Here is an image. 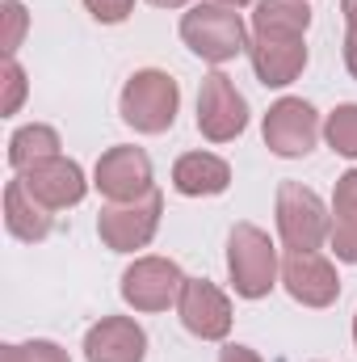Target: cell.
Masks as SVG:
<instances>
[{"mask_svg": "<svg viewBox=\"0 0 357 362\" xmlns=\"http://www.w3.org/2000/svg\"><path fill=\"white\" fill-rule=\"evenodd\" d=\"M181 42L206 59V64H231L236 55H248V30H244V17L240 8L231 4H219V0H206V4H193L185 17H181Z\"/></svg>", "mask_w": 357, "mask_h": 362, "instance_id": "1", "label": "cell"}, {"mask_svg": "<svg viewBox=\"0 0 357 362\" xmlns=\"http://www.w3.org/2000/svg\"><path fill=\"white\" fill-rule=\"evenodd\" d=\"M177 110H181V85L169 72H160V68L135 72L122 85V93H118V114L139 135H164V131H173Z\"/></svg>", "mask_w": 357, "mask_h": 362, "instance_id": "2", "label": "cell"}, {"mask_svg": "<svg viewBox=\"0 0 357 362\" xmlns=\"http://www.w3.org/2000/svg\"><path fill=\"white\" fill-rule=\"evenodd\" d=\"M227 274L240 299H265L282 278L269 232H261L257 223H236L227 236Z\"/></svg>", "mask_w": 357, "mask_h": 362, "instance_id": "3", "label": "cell"}, {"mask_svg": "<svg viewBox=\"0 0 357 362\" xmlns=\"http://www.w3.org/2000/svg\"><path fill=\"white\" fill-rule=\"evenodd\" d=\"M277 236L286 249H320L332 232V215L324 206V198L298 181H282L277 185Z\"/></svg>", "mask_w": 357, "mask_h": 362, "instance_id": "4", "label": "cell"}, {"mask_svg": "<svg viewBox=\"0 0 357 362\" xmlns=\"http://www.w3.org/2000/svg\"><path fill=\"white\" fill-rule=\"evenodd\" d=\"M160 215H164V194L152 189L135 202H105L101 215H97V236L109 253H135V249H147L156 228H160Z\"/></svg>", "mask_w": 357, "mask_h": 362, "instance_id": "5", "label": "cell"}, {"mask_svg": "<svg viewBox=\"0 0 357 362\" xmlns=\"http://www.w3.org/2000/svg\"><path fill=\"white\" fill-rule=\"evenodd\" d=\"M261 135H265V148L282 160H303L307 152H315L324 127H320V114L311 101L303 97H282L273 101L261 122Z\"/></svg>", "mask_w": 357, "mask_h": 362, "instance_id": "6", "label": "cell"}, {"mask_svg": "<svg viewBox=\"0 0 357 362\" xmlns=\"http://www.w3.org/2000/svg\"><path fill=\"white\" fill-rule=\"evenodd\" d=\"M244 127H248V101L236 89V81L227 72L202 76V89H198V131H202V139L231 144V139L244 135Z\"/></svg>", "mask_w": 357, "mask_h": 362, "instance_id": "7", "label": "cell"}, {"mask_svg": "<svg viewBox=\"0 0 357 362\" xmlns=\"http://www.w3.org/2000/svg\"><path fill=\"white\" fill-rule=\"evenodd\" d=\"M181 286H185V274L173 257H135L126 270H122V299L126 308L135 312H169L177 308Z\"/></svg>", "mask_w": 357, "mask_h": 362, "instance_id": "8", "label": "cell"}, {"mask_svg": "<svg viewBox=\"0 0 357 362\" xmlns=\"http://www.w3.org/2000/svg\"><path fill=\"white\" fill-rule=\"evenodd\" d=\"M282 286L303 308H332L341 295L337 266L320 249H286L282 257Z\"/></svg>", "mask_w": 357, "mask_h": 362, "instance_id": "9", "label": "cell"}, {"mask_svg": "<svg viewBox=\"0 0 357 362\" xmlns=\"http://www.w3.org/2000/svg\"><path fill=\"white\" fill-rule=\"evenodd\" d=\"M92 185L105 202H135L143 194H152V156L135 144H118L109 152H101L97 169H92Z\"/></svg>", "mask_w": 357, "mask_h": 362, "instance_id": "10", "label": "cell"}, {"mask_svg": "<svg viewBox=\"0 0 357 362\" xmlns=\"http://www.w3.org/2000/svg\"><path fill=\"white\" fill-rule=\"evenodd\" d=\"M177 316L185 333H193L198 341H223L231 333V299L210 282V278H185L177 299Z\"/></svg>", "mask_w": 357, "mask_h": 362, "instance_id": "11", "label": "cell"}, {"mask_svg": "<svg viewBox=\"0 0 357 362\" xmlns=\"http://www.w3.org/2000/svg\"><path fill=\"white\" fill-rule=\"evenodd\" d=\"M248 64L265 89H286L307 68V34H253Z\"/></svg>", "mask_w": 357, "mask_h": 362, "instance_id": "12", "label": "cell"}, {"mask_svg": "<svg viewBox=\"0 0 357 362\" xmlns=\"http://www.w3.org/2000/svg\"><path fill=\"white\" fill-rule=\"evenodd\" d=\"M17 177L25 181V189H30L42 206H51V211H68V206L85 202V194H89L85 169H80L76 160H68V156L38 160L34 169H25V173H17Z\"/></svg>", "mask_w": 357, "mask_h": 362, "instance_id": "13", "label": "cell"}, {"mask_svg": "<svg viewBox=\"0 0 357 362\" xmlns=\"http://www.w3.org/2000/svg\"><path fill=\"white\" fill-rule=\"evenodd\" d=\"M147 333L135 316H101L85 333V362H143Z\"/></svg>", "mask_w": 357, "mask_h": 362, "instance_id": "14", "label": "cell"}, {"mask_svg": "<svg viewBox=\"0 0 357 362\" xmlns=\"http://www.w3.org/2000/svg\"><path fill=\"white\" fill-rule=\"evenodd\" d=\"M4 228H8L17 240L38 245V240L51 236V228H55V211L42 206V202L25 189V181L21 177H13L8 185H4Z\"/></svg>", "mask_w": 357, "mask_h": 362, "instance_id": "15", "label": "cell"}, {"mask_svg": "<svg viewBox=\"0 0 357 362\" xmlns=\"http://www.w3.org/2000/svg\"><path fill=\"white\" fill-rule=\"evenodd\" d=\"M231 185V165L214 152H185L173 165V189L185 198H214L227 194Z\"/></svg>", "mask_w": 357, "mask_h": 362, "instance_id": "16", "label": "cell"}, {"mask_svg": "<svg viewBox=\"0 0 357 362\" xmlns=\"http://www.w3.org/2000/svg\"><path fill=\"white\" fill-rule=\"evenodd\" d=\"M59 148H63V144H59V131H55V127L30 122V127H17V131H13V139H8V165H13L17 173H25V169H34L38 160L63 156Z\"/></svg>", "mask_w": 357, "mask_h": 362, "instance_id": "17", "label": "cell"}, {"mask_svg": "<svg viewBox=\"0 0 357 362\" xmlns=\"http://www.w3.org/2000/svg\"><path fill=\"white\" fill-rule=\"evenodd\" d=\"M311 4L307 0H257L253 34H307Z\"/></svg>", "mask_w": 357, "mask_h": 362, "instance_id": "18", "label": "cell"}, {"mask_svg": "<svg viewBox=\"0 0 357 362\" xmlns=\"http://www.w3.org/2000/svg\"><path fill=\"white\" fill-rule=\"evenodd\" d=\"M324 139L337 156L345 160H357V101H345L337 105L328 118H324Z\"/></svg>", "mask_w": 357, "mask_h": 362, "instance_id": "19", "label": "cell"}, {"mask_svg": "<svg viewBox=\"0 0 357 362\" xmlns=\"http://www.w3.org/2000/svg\"><path fill=\"white\" fill-rule=\"evenodd\" d=\"M328 245H332L337 262L357 266V211L353 206L332 202V232H328Z\"/></svg>", "mask_w": 357, "mask_h": 362, "instance_id": "20", "label": "cell"}, {"mask_svg": "<svg viewBox=\"0 0 357 362\" xmlns=\"http://www.w3.org/2000/svg\"><path fill=\"white\" fill-rule=\"evenodd\" d=\"M0 362H72L63 346L55 341H17V346H4L0 350Z\"/></svg>", "mask_w": 357, "mask_h": 362, "instance_id": "21", "label": "cell"}, {"mask_svg": "<svg viewBox=\"0 0 357 362\" xmlns=\"http://www.w3.org/2000/svg\"><path fill=\"white\" fill-rule=\"evenodd\" d=\"M0 21H4L0 51H4V59H17V47H21V38H25L30 17H25V8H21L17 0H4V4H0Z\"/></svg>", "mask_w": 357, "mask_h": 362, "instance_id": "22", "label": "cell"}, {"mask_svg": "<svg viewBox=\"0 0 357 362\" xmlns=\"http://www.w3.org/2000/svg\"><path fill=\"white\" fill-rule=\"evenodd\" d=\"M0 85H4V101H0V114L8 118V114H17L21 110V101H25V68L17 64V59H4V72H0Z\"/></svg>", "mask_w": 357, "mask_h": 362, "instance_id": "23", "label": "cell"}, {"mask_svg": "<svg viewBox=\"0 0 357 362\" xmlns=\"http://www.w3.org/2000/svg\"><path fill=\"white\" fill-rule=\"evenodd\" d=\"M85 8H89L101 25H122L135 13V0H85Z\"/></svg>", "mask_w": 357, "mask_h": 362, "instance_id": "24", "label": "cell"}, {"mask_svg": "<svg viewBox=\"0 0 357 362\" xmlns=\"http://www.w3.org/2000/svg\"><path fill=\"white\" fill-rule=\"evenodd\" d=\"M332 202L353 206V211H357V169H349V173H341V177H337V194H332Z\"/></svg>", "mask_w": 357, "mask_h": 362, "instance_id": "25", "label": "cell"}, {"mask_svg": "<svg viewBox=\"0 0 357 362\" xmlns=\"http://www.w3.org/2000/svg\"><path fill=\"white\" fill-rule=\"evenodd\" d=\"M219 362H261V354L248 350V346H236V341H231V346L219 350Z\"/></svg>", "mask_w": 357, "mask_h": 362, "instance_id": "26", "label": "cell"}, {"mask_svg": "<svg viewBox=\"0 0 357 362\" xmlns=\"http://www.w3.org/2000/svg\"><path fill=\"white\" fill-rule=\"evenodd\" d=\"M345 68L357 81V30H345Z\"/></svg>", "mask_w": 357, "mask_h": 362, "instance_id": "27", "label": "cell"}, {"mask_svg": "<svg viewBox=\"0 0 357 362\" xmlns=\"http://www.w3.org/2000/svg\"><path fill=\"white\" fill-rule=\"evenodd\" d=\"M341 13H345V30H357V0H341Z\"/></svg>", "mask_w": 357, "mask_h": 362, "instance_id": "28", "label": "cell"}, {"mask_svg": "<svg viewBox=\"0 0 357 362\" xmlns=\"http://www.w3.org/2000/svg\"><path fill=\"white\" fill-rule=\"evenodd\" d=\"M147 4H156V8H185L189 0H147Z\"/></svg>", "mask_w": 357, "mask_h": 362, "instance_id": "29", "label": "cell"}, {"mask_svg": "<svg viewBox=\"0 0 357 362\" xmlns=\"http://www.w3.org/2000/svg\"><path fill=\"white\" fill-rule=\"evenodd\" d=\"M219 4H231V8H244V4H257V0H219Z\"/></svg>", "mask_w": 357, "mask_h": 362, "instance_id": "30", "label": "cell"}, {"mask_svg": "<svg viewBox=\"0 0 357 362\" xmlns=\"http://www.w3.org/2000/svg\"><path fill=\"white\" fill-rule=\"evenodd\" d=\"M353 341H357V312H353Z\"/></svg>", "mask_w": 357, "mask_h": 362, "instance_id": "31", "label": "cell"}]
</instances>
